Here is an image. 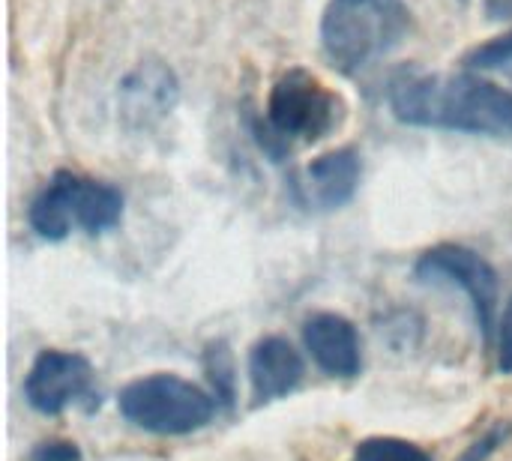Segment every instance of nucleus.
<instances>
[{
    "label": "nucleus",
    "mask_w": 512,
    "mask_h": 461,
    "mask_svg": "<svg viewBox=\"0 0 512 461\" xmlns=\"http://www.w3.org/2000/svg\"><path fill=\"white\" fill-rule=\"evenodd\" d=\"M390 111L405 126L468 135H512V93L474 72L405 69L390 81Z\"/></svg>",
    "instance_id": "nucleus-1"
},
{
    "label": "nucleus",
    "mask_w": 512,
    "mask_h": 461,
    "mask_svg": "<svg viewBox=\"0 0 512 461\" xmlns=\"http://www.w3.org/2000/svg\"><path fill=\"white\" fill-rule=\"evenodd\" d=\"M345 120V99L309 69H288L276 78L267 96L264 117L255 120V141L282 162L297 147H309L339 129Z\"/></svg>",
    "instance_id": "nucleus-2"
},
{
    "label": "nucleus",
    "mask_w": 512,
    "mask_h": 461,
    "mask_svg": "<svg viewBox=\"0 0 512 461\" xmlns=\"http://www.w3.org/2000/svg\"><path fill=\"white\" fill-rule=\"evenodd\" d=\"M411 9L405 0H330L321 15V45L327 60L354 75L405 42Z\"/></svg>",
    "instance_id": "nucleus-3"
},
{
    "label": "nucleus",
    "mask_w": 512,
    "mask_h": 461,
    "mask_svg": "<svg viewBox=\"0 0 512 461\" xmlns=\"http://www.w3.org/2000/svg\"><path fill=\"white\" fill-rule=\"evenodd\" d=\"M126 198L117 186L72 171H57L33 195L27 207V225L39 240L63 243L75 231L105 234L123 222Z\"/></svg>",
    "instance_id": "nucleus-4"
},
{
    "label": "nucleus",
    "mask_w": 512,
    "mask_h": 461,
    "mask_svg": "<svg viewBox=\"0 0 512 461\" xmlns=\"http://www.w3.org/2000/svg\"><path fill=\"white\" fill-rule=\"evenodd\" d=\"M117 411L129 426L141 432L180 438L210 426L219 402L204 387L180 375L159 372L126 384L117 396Z\"/></svg>",
    "instance_id": "nucleus-5"
},
{
    "label": "nucleus",
    "mask_w": 512,
    "mask_h": 461,
    "mask_svg": "<svg viewBox=\"0 0 512 461\" xmlns=\"http://www.w3.org/2000/svg\"><path fill=\"white\" fill-rule=\"evenodd\" d=\"M414 279L420 285L459 288L471 303L483 345L492 348L498 336V273L480 252L459 243L426 249L414 264Z\"/></svg>",
    "instance_id": "nucleus-6"
},
{
    "label": "nucleus",
    "mask_w": 512,
    "mask_h": 461,
    "mask_svg": "<svg viewBox=\"0 0 512 461\" xmlns=\"http://www.w3.org/2000/svg\"><path fill=\"white\" fill-rule=\"evenodd\" d=\"M24 399L42 417H57L72 405L93 411V399L99 402L93 363L75 351H42L24 375Z\"/></svg>",
    "instance_id": "nucleus-7"
},
{
    "label": "nucleus",
    "mask_w": 512,
    "mask_h": 461,
    "mask_svg": "<svg viewBox=\"0 0 512 461\" xmlns=\"http://www.w3.org/2000/svg\"><path fill=\"white\" fill-rule=\"evenodd\" d=\"M363 180V162L354 147H339L312 159L291 183L294 201L312 213H333L354 201Z\"/></svg>",
    "instance_id": "nucleus-8"
},
{
    "label": "nucleus",
    "mask_w": 512,
    "mask_h": 461,
    "mask_svg": "<svg viewBox=\"0 0 512 461\" xmlns=\"http://www.w3.org/2000/svg\"><path fill=\"white\" fill-rule=\"evenodd\" d=\"M303 345L312 363L330 375L351 381L363 372V342L357 327L339 312H315L303 321Z\"/></svg>",
    "instance_id": "nucleus-9"
},
{
    "label": "nucleus",
    "mask_w": 512,
    "mask_h": 461,
    "mask_svg": "<svg viewBox=\"0 0 512 461\" xmlns=\"http://www.w3.org/2000/svg\"><path fill=\"white\" fill-rule=\"evenodd\" d=\"M306 375V363L300 351L285 336H264L249 351V384L252 402L270 405L291 396Z\"/></svg>",
    "instance_id": "nucleus-10"
},
{
    "label": "nucleus",
    "mask_w": 512,
    "mask_h": 461,
    "mask_svg": "<svg viewBox=\"0 0 512 461\" xmlns=\"http://www.w3.org/2000/svg\"><path fill=\"white\" fill-rule=\"evenodd\" d=\"M177 96H180V84L174 72L159 60H147L135 66L120 81V93H117L120 114L132 126H150L162 120L177 105Z\"/></svg>",
    "instance_id": "nucleus-11"
},
{
    "label": "nucleus",
    "mask_w": 512,
    "mask_h": 461,
    "mask_svg": "<svg viewBox=\"0 0 512 461\" xmlns=\"http://www.w3.org/2000/svg\"><path fill=\"white\" fill-rule=\"evenodd\" d=\"M204 369H207V378L213 384V396L219 402V408H231L234 405V387H237V378H234V360H231V351L225 342H213L204 354Z\"/></svg>",
    "instance_id": "nucleus-12"
},
{
    "label": "nucleus",
    "mask_w": 512,
    "mask_h": 461,
    "mask_svg": "<svg viewBox=\"0 0 512 461\" xmlns=\"http://www.w3.org/2000/svg\"><path fill=\"white\" fill-rule=\"evenodd\" d=\"M351 461H435L420 444L405 438H366L357 444Z\"/></svg>",
    "instance_id": "nucleus-13"
},
{
    "label": "nucleus",
    "mask_w": 512,
    "mask_h": 461,
    "mask_svg": "<svg viewBox=\"0 0 512 461\" xmlns=\"http://www.w3.org/2000/svg\"><path fill=\"white\" fill-rule=\"evenodd\" d=\"M378 330L396 351H411L423 336V321L414 312H393Z\"/></svg>",
    "instance_id": "nucleus-14"
},
{
    "label": "nucleus",
    "mask_w": 512,
    "mask_h": 461,
    "mask_svg": "<svg viewBox=\"0 0 512 461\" xmlns=\"http://www.w3.org/2000/svg\"><path fill=\"white\" fill-rule=\"evenodd\" d=\"M465 63L471 69H480V72L483 69H507V66H512V30L489 39V42H483V45H477L465 57Z\"/></svg>",
    "instance_id": "nucleus-15"
},
{
    "label": "nucleus",
    "mask_w": 512,
    "mask_h": 461,
    "mask_svg": "<svg viewBox=\"0 0 512 461\" xmlns=\"http://www.w3.org/2000/svg\"><path fill=\"white\" fill-rule=\"evenodd\" d=\"M510 435H512L510 423L489 429L480 441H474V444L462 453V459L459 461H489L492 456H495V450H498L501 444H507V438H510Z\"/></svg>",
    "instance_id": "nucleus-16"
},
{
    "label": "nucleus",
    "mask_w": 512,
    "mask_h": 461,
    "mask_svg": "<svg viewBox=\"0 0 512 461\" xmlns=\"http://www.w3.org/2000/svg\"><path fill=\"white\" fill-rule=\"evenodd\" d=\"M27 461H84V456L72 441H42L30 450Z\"/></svg>",
    "instance_id": "nucleus-17"
},
{
    "label": "nucleus",
    "mask_w": 512,
    "mask_h": 461,
    "mask_svg": "<svg viewBox=\"0 0 512 461\" xmlns=\"http://www.w3.org/2000/svg\"><path fill=\"white\" fill-rule=\"evenodd\" d=\"M498 372L501 375H512V297L504 306V315L498 321Z\"/></svg>",
    "instance_id": "nucleus-18"
},
{
    "label": "nucleus",
    "mask_w": 512,
    "mask_h": 461,
    "mask_svg": "<svg viewBox=\"0 0 512 461\" xmlns=\"http://www.w3.org/2000/svg\"><path fill=\"white\" fill-rule=\"evenodd\" d=\"M495 12H512V0H492Z\"/></svg>",
    "instance_id": "nucleus-19"
}]
</instances>
